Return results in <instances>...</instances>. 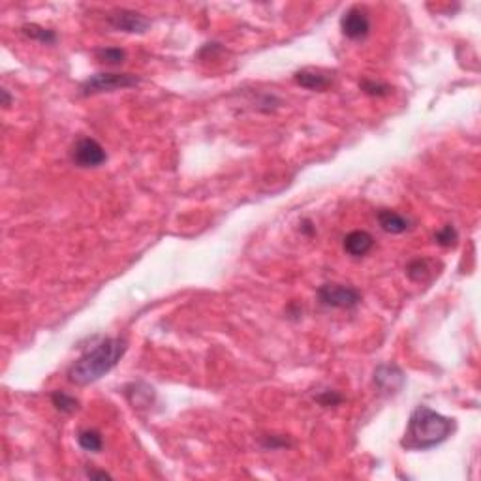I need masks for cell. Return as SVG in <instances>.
I'll return each instance as SVG.
<instances>
[{
  "instance_id": "cell-6",
  "label": "cell",
  "mask_w": 481,
  "mask_h": 481,
  "mask_svg": "<svg viewBox=\"0 0 481 481\" xmlns=\"http://www.w3.org/2000/svg\"><path fill=\"white\" fill-rule=\"evenodd\" d=\"M107 23H109L115 30H123V32L130 34H143L147 28L151 27V21H149L143 13L134 10H126V8L111 11V13L107 16Z\"/></svg>"
},
{
  "instance_id": "cell-16",
  "label": "cell",
  "mask_w": 481,
  "mask_h": 481,
  "mask_svg": "<svg viewBox=\"0 0 481 481\" xmlns=\"http://www.w3.org/2000/svg\"><path fill=\"white\" fill-rule=\"evenodd\" d=\"M431 271L432 269L429 260H414V262L406 267V274H408L414 282H423V280L431 274Z\"/></svg>"
},
{
  "instance_id": "cell-13",
  "label": "cell",
  "mask_w": 481,
  "mask_h": 481,
  "mask_svg": "<svg viewBox=\"0 0 481 481\" xmlns=\"http://www.w3.org/2000/svg\"><path fill=\"white\" fill-rule=\"evenodd\" d=\"M78 444L85 451H90V453H98L104 446V440H102V434L95 429H85V431H79L78 434Z\"/></svg>"
},
{
  "instance_id": "cell-9",
  "label": "cell",
  "mask_w": 481,
  "mask_h": 481,
  "mask_svg": "<svg viewBox=\"0 0 481 481\" xmlns=\"http://www.w3.org/2000/svg\"><path fill=\"white\" fill-rule=\"evenodd\" d=\"M297 85H301L305 89L310 90H325L331 85L329 73L322 72V70H314V68H305L293 75Z\"/></svg>"
},
{
  "instance_id": "cell-8",
  "label": "cell",
  "mask_w": 481,
  "mask_h": 481,
  "mask_svg": "<svg viewBox=\"0 0 481 481\" xmlns=\"http://www.w3.org/2000/svg\"><path fill=\"white\" fill-rule=\"evenodd\" d=\"M406 376L395 363L378 365L375 370V384L386 395H397L404 387Z\"/></svg>"
},
{
  "instance_id": "cell-14",
  "label": "cell",
  "mask_w": 481,
  "mask_h": 481,
  "mask_svg": "<svg viewBox=\"0 0 481 481\" xmlns=\"http://www.w3.org/2000/svg\"><path fill=\"white\" fill-rule=\"evenodd\" d=\"M53 406L62 414H73L79 408V401L72 395H68L66 391H55L51 395Z\"/></svg>"
},
{
  "instance_id": "cell-20",
  "label": "cell",
  "mask_w": 481,
  "mask_h": 481,
  "mask_svg": "<svg viewBox=\"0 0 481 481\" xmlns=\"http://www.w3.org/2000/svg\"><path fill=\"white\" fill-rule=\"evenodd\" d=\"M87 476L90 477V480H96V477H100V480H109V474H106V472H95V470H89L87 472Z\"/></svg>"
},
{
  "instance_id": "cell-11",
  "label": "cell",
  "mask_w": 481,
  "mask_h": 481,
  "mask_svg": "<svg viewBox=\"0 0 481 481\" xmlns=\"http://www.w3.org/2000/svg\"><path fill=\"white\" fill-rule=\"evenodd\" d=\"M378 224L384 231L387 233H393V236H398V233H404L406 230H410V219L398 214L397 211H391V209H382L378 211Z\"/></svg>"
},
{
  "instance_id": "cell-5",
  "label": "cell",
  "mask_w": 481,
  "mask_h": 481,
  "mask_svg": "<svg viewBox=\"0 0 481 481\" xmlns=\"http://www.w3.org/2000/svg\"><path fill=\"white\" fill-rule=\"evenodd\" d=\"M72 160L79 168H98L107 160V154L104 147L92 138H81L73 145Z\"/></svg>"
},
{
  "instance_id": "cell-19",
  "label": "cell",
  "mask_w": 481,
  "mask_h": 481,
  "mask_svg": "<svg viewBox=\"0 0 481 481\" xmlns=\"http://www.w3.org/2000/svg\"><path fill=\"white\" fill-rule=\"evenodd\" d=\"M318 403L322 406H336V404L342 403V397L336 391H325L318 397Z\"/></svg>"
},
{
  "instance_id": "cell-7",
  "label": "cell",
  "mask_w": 481,
  "mask_h": 481,
  "mask_svg": "<svg viewBox=\"0 0 481 481\" xmlns=\"http://www.w3.org/2000/svg\"><path fill=\"white\" fill-rule=\"evenodd\" d=\"M342 34L350 39H363L370 32V19L367 10L353 6L341 19Z\"/></svg>"
},
{
  "instance_id": "cell-17",
  "label": "cell",
  "mask_w": 481,
  "mask_h": 481,
  "mask_svg": "<svg viewBox=\"0 0 481 481\" xmlns=\"http://www.w3.org/2000/svg\"><path fill=\"white\" fill-rule=\"evenodd\" d=\"M361 90L369 96H386L391 92V87L386 83H375V81L365 79V81H361Z\"/></svg>"
},
{
  "instance_id": "cell-1",
  "label": "cell",
  "mask_w": 481,
  "mask_h": 481,
  "mask_svg": "<svg viewBox=\"0 0 481 481\" xmlns=\"http://www.w3.org/2000/svg\"><path fill=\"white\" fill-rule=\"evenodd\" d=\"M126 341L121 336L104 339L92 350L85 352L78 361H73L68 369V380L75 386H89L92 382L100 380L111 369L117 367L124 353H126Z\"/></svg>"
},
{
  "instance_id": "cell-15",
  "label": "cell",
  "mask_w": 481,
  "mask_h": 481,
  "mask_svg": "<svg viewBox=\"0 0 481 481\" xmlns=\"http://www.w3.org/2000/svg\"><path fill=\"white\" fill-rule=\"evenodd\" d=\"M23 34L28 36V38L38 39L42 44H55L56 42V34L49 28L39 27V25H25L23 27Z\"/></svg>"
},
{
  "instance_id": "cell-4",
  "label": "cell",
  "mask_w": 481,
  "mask_h": 481,
  "mask_svg": "<svg viewBox=\"0 0 481 481\" xmlns=\"http://www.w3.org/2000/svg\"><path fill=\"white\" fill-rule=\"evenodd\" d=\"M318 299L322 305L333 308H353L361 301V293L352 286L324 284L319 286Z\"/></svg>"
},
{
  "instance_id": "cell-18",
  "label": "cell",
  "mask_w": 481,
  "mask_h": 481,
  "mask_svg": "<svg viewBox=\"0 0 481 481\" xmlns=\"http://www.w3.org/2000/svg\"><path fill=\"white\" fill-rule=\"evenodd\" d=\"M434 239H437L438 245L453 246L455 243H457V239H459V236H457V231H455L453 226H444L442 230L437 231Z\"/></svg>"
},
{
  "instance_id": "cell-2",
  "label": "cell",
  "mask_w": 481,
  "mask_h": 481,
  "mask_svg": "<svg viewBox=\"0 0 481 481\" xmlns=\"http://www.w3.org/2000/svg\"><path fill=\"white\" fill-rule=\"evenodd\" d=\"M455 431V421L438 414L429 406H418L412 412L401 446L410 451H423L446 442Z\"/></svg>"
},
{
  "instance_id": "cell-10",
  "label": "cell",
  "mask_w": 481,
  "mask_h": 481,
  "mask_svg": "<svg viewBox=\"0 0 481 481\" xmlns=\"http://www.w3.org/2000/svg\"><path fill=\"white\" fill-rule=\"evenodd\" d=\"M372 246H375V239H372V236H370L369 231L355 230L350 231V233L344 237V250H346L350 256L355 257L365 256Z\"/></svg>"
},
{
  "instance_id": "cell-3",
  "label": "cell",
  "mask_w": 481,
  "mask_h": 481,
  "mask_svg": "<svg viewBox=\"0 0 481 481\" xmlns=\"http://www.w3.org/2000/svg\"><path fill=\"white\" fill-rule=\"evenodd\" d=\"M138 83H140V78H135L132 73H96L81 83L79 95L92 96L100 95V92H113V90L130 89Z\"/></svg>"
},
{
  "instance_id": "cell-12",
  "label": "cell",
  "mask_w": 481,
  "mask_h": 481,
  "mask_svg": "<svg viewBox=\"0 0 481 481\" xmlns=\"http://www.w3.org/2000/svg\"><path fill=\"white\" fill-rule=\"evenodd\" d=\"M96 61L107 66H118L126 61V51L121 47H102V49L95 51Z\"/></svg>"
},
{
  "instance_id": "cell-21",
  "label": "cell",
  "mask_w": 481,
  "mask_h": 481,
  "mask_svg": "<svg viewBox=\"0 0 481 481\" xmlns=\"http://www.w3.org/2000/svg\"><path fill=\"white\" fill-rule=\"evenodd\" d=\"M0 95H2V106H4V107H10L11 98H10V95H8V90L2 89V90H0Z\"/></svg>"
}]
</instances>
